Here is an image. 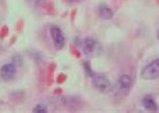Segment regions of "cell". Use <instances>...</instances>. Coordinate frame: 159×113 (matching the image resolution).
I'll list each match as a JSON object with an SVG mask.
<instances>
[{
	"label": "cell",
	"mask_w": 159,
	"mask_h": 113,
	"mask_svg": "<svg viewBox=\"0 0 159 113\" xmlns=\"http://www.w3.org/2000/svg\"><path fill=\"white\" fill-rule=\"evenodd\" d=\"M157 36H158V39H159V31H158V32H157Z\"/></svg>",
	"instance_id": "11"
},
{
	"label": "cell",
	"mask_w": 159,
	"mask_h": 113,
	"mask_svg": "<svg viewBox=\"0 0 159 113\" xmlns=\"http://www.w3.org/2000/svg\"><path fill=\"white\" fill-rule=\"evenodd\" d=\"M142 103H143V106L149 111L154 112L158 109L156 101L154 100V98L152 97V96H150V95H146L143 98V100H142Z\"/></svg>",
	"instance_id": "7"
},
{
	"label": "cell",
	"mask_w": 159,
	"mask_h": 113,
	"mask_svg": "<svg viewBox=\"0 0 159 113\" xmlns=\"http://www.w3.org/2000/svg\"><path fill=\"white\" fill-rule=\"evenodd\" d=\"M49 33H51L52 40L53 41V45L57 49H61L66 45V37L64 35V32L61 29L57 26H52L49 28Z\"/></svg>",
	"instance_id": "3"
},
{
	"label": "cell",
	"mask_w": 159,
	"mask_h": 113,
	"mask_svg": "<svg viewBox=\"0 0 159 113\" xmlns=\"http://www.w3.org/2000/svg\"><path fill=\"white\" fill-rule=\"evenodd\" d=\"M141 78L144 80H155L159 77V59L150 62L141 71Z\"/></svg>",
	"instance_id": "1"
},
{
	"label": "cell",
	"mask_w": 159,
	"mask_h": 113,
	"mask_svg": "<svg viewBox=\"0 0 159 113\" xmlns=\"http://www.w3.org/2000/svg\"><path fill=\"white\" fill-rule=\"evenodd\" d=\"M82 49L87 55H97L101 52V45L95 39L92 37H87L82 41Z\"/></svg>",
	"instance_id": "2"
},
{
	"label": "cell",
	"mask_w": 159,
	"mask_h": 113,
	"mask_svg": "<svg viewBox=\"0 0 159 113\" xmlns=\"http://www.w3.org/2000/svg\"><path fill=\"white\" fill-rule=\"evenodd\" d=\"M132 84H133V80L129 75H122L118 80V86L119 89H121V91L128 92L131 89Z\"/></svg>",
	"instance_id": "6"
},
{
	"label": "cell",
	"mask_w": 159,
	"mask_h": 113,
	"mask_svg": "<svg viewBox=\"0 0 159 113\" xmlns=\"http://www.w3.org/2000/svg\"><path fill=\"white\" fill-rule=\"evenodd\" d=\"M32 111L34 113H45V112H48V109L45 108L43 104H37V105L33 108Z\"/></svg>",
	"instance_id": "9"
},
{
	"label": "cell",
	"mask_w": 159,
	"mask_h": 113,
	"mask_svg": "<svg viewBox=\"0 0 159 113\" xmlns=\"http://www.w3.org/2000/svg\"><path fill=\"white\" fill-rule=\"evenodd\" d=\"M16 65L14 63H7L4 64L0 69V76L4 81H11L15 77Z\"/></svg>",
	"instance_id": "4"
},
{
	"label": "cell",
	"mask_w": 159,
	"mask_h": 113,
	"mask_svg": "<svg viewBox=\"0 0 159 113\" xmlns=\"http://www.w3.org/2000/svg\"><path fill=\"white\" fill-rule=\"evenodd\" d=\"M31 2H33V3H39V0H30Z\"/></svg>",
	"instance_id": "10"
},
{
	"label": "cell",
	"mask_w": 159,
	"mask_h": 113,
	"mask_svg": "<svg viewBox=\"0 0 159 113\" xmlns=\"http://www.w3.org/2000/svg\"><path fill=\"white\" fill-rule=\"evenodd\" d=\"M93 84L101 92H109L111 90V82L105 76H96L93 80Z\"/></svg>",
	"instance_id": "5"
},
{
	"label": "cell",
	"mask_w": 159,
	"mask_h": 113,
	"mask_svg": "<svg viewBox=\"0 0 159 113\" xmlns=\"http://www.w3.org/2000/svg\"><path fill=\"white\" fill-rule=\"evenodd\" d=\"M99 15L101 18L109 20V19L113 18V16H114V12H113V10L109 6L103 5L99 8Z\"/></svg>",
	"instance_id": "8"
}]
</instances>
